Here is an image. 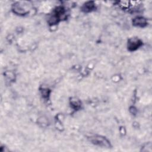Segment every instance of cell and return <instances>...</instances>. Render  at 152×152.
Masks as SVG:
<instances>
[{
  "mask_svg": "<svg viewBox=\"0 0 152 152\" xmlns=\"http://www.w3.org/2000/svg\"><path fill=\"white\" fill-rule=\"evenodd\" d=\"M65 14V10L62 7H58L53 12L49 18L48 23L50 25L57 24L62 18Z\"/></svg>",
  "mask_w": 152,
  "mask_h": 152,
  "instance_id": "6da1fadb",
  "label": "cell"
},
{
  "mask_svg": "<svg viewBox=\"0 0 152 152\" xmlns=\"http://www.w3.org/2000/svg\"><path fill=\"white\" fill-rule=\"evenodd\" d=\"M132 23H133V25L138 27H143L145 26L147 24L146 20L142 17H137L134 18L132 20Z\"/></svg>",
  "mask_w": 152,
  "mask_h": 152,
  "instance_id": "277c9868",
  "label": "cell"
},
{
  "mask_svg": "<svg viewBox=\"0 0 152 152\" xmlns=\"http://www.w3.org/2000/svg\"><path fill=\"white\" fill-rule=\"evenodd\" d=\"M71 106L75 110H78L80 108L81 103L78 100L75 99L74 100H71Z\"/></svg>",
  "mask_w": 152,
  "mask_h": 152,
  "instance_id": "8992f818",
  "label": "cell"
},
{
  "mask_svg": "<svg viewBox=\"0 0 152 152\" xmlns=\"http://www.w3.org/2000/svg\"><path fill=\"white\" fill-rule=\"evenodd\" d=\"M41 93L42 94V96L44 98H46L49 96V94H50V90L48 89H43L42 90H41Z\"/></svg>",
  "mask_w": 152,
  "mask_h": 152,
  "instance_id": "52a82bcc",
  "label": "cell"
},
{
  "mask_svg": "<svg viewBox=\"0 0 152 152\" xmlns=\"http://www.w3.org/2000/svg\"><path fill=\"white\" fill-rule=\"evenodd\" d=\"M90 141L94 144L101 146V147H110V142L104 137L99 136V135H94L90 137Z\"/></svg>",
  "mask_w": 152,
  "mask_h": 152,
  "instance_id": "7a4b0ae2",
  "label": "cell"
},
{
  "mask_svg": "<svg viewBox=\"0 0 152 152\" xmlns=\"http://www.w3.org/2000/svg\"><path fill=\"white\" fill-rule=\"evenodd\" d=\"M95 8V5L93 2L89 1L84 4L82 7V10L85 12H89L93 10Z\"/></svg>",
  "mask_w": 152,
  "mask_h": 152,
  "instance_id": "5b68a950",
  "label": "cell"
},
{
  "mask_svg": "<svg viewBox=\"0 0 152 152\" xmlns=\"http://www.w3.org/2000/svg\"><path fill=\"white\" fill-rule=\"evenodd\" d=\"M142 45V42L137 38H131L128 41L127 47L129 51H134Z\"/></svg>",
  "mask_w": 152,
  "mask_h": 152,
  "instance_id": "3957f363",
  "label": "cell"
}]
</instances>
